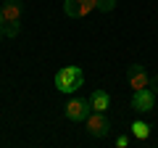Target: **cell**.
Listing matches in <instances>:
<instances>
[{
  "instance_id": "obj_8",
  "label": "cell",
  "mask_w": 158,
  "mask_h": 148,
  "mask_svg": "<svg viewBox=\"0 0 158 148\" xmlns=\"http://www.w3.org/2000/svg\"><path fill=\"white\" fill-rule=\"evenodd\" d=\"M90 106L95 108V111H106L108 106H111V98H108V93L106 90H95L90 95Z\"/></svg>"
},
{
  "instance_id": "obj_3",
  "label": "cell",
  "mask_w": 158,
  "mask_h": 148,
  "mask_svg": "<svg viewBox=\"0 0 158 148\" xmlns=\"http://www.w3.org/2000/svg\"><path fill=\"white\" fill-rule=\"evenodd\" d=\"M95 8H98V0H66L63 3V13L71 19H82Z\"/></svg>"
},
{
  "instance_id": "obj_9",
  "label": "cell",
  "mask_w": 158,
  "mask_h": 148,
  "mask_svg": "<svg viewBox=\"0 0 158 148\" xmlns=\"http://www.w3.org/2000/svg\"><path fill=\"white\" fill-rule=\"evenodd\" d=\"M132 135H135L137 140H148V135H150V127H148L145 122H135V124H132Z\"/></svg>"
},
{
  "instance_id": "obj_12",
  "label": "cell",
  "mask_w": 158,
  "mask_h": 148,
  "mask_svg": "<svg viewBox=\"0 0 158 148\" xmlns=\"http://www.w3.org/2000/svg\"><path fill=\"white\" fill-rule=\"evenodd\" d=\"M3 34H6V21H3V8H0V40H3Z\"/></svg>"
},
{
  "instance_id": "obj_11",
  "label": "cell",
  "mask_w": 158,
  "mask_h": 148,
  "mask_svg": "<svg viewBox=\"0 0 158 148\" xmlns=\"http://www.w3.org/2000/svg\"><path fill=\"white\" fill-rule=\"evenodd\" d=\"M116 146H118V148H127V146H129V137H127V135L116 137Z\"/></svg>"
},
{
  "instance_id": "obj_4",
  "label": "cell",
  "mask_w": 158,
  "mask_h": 148,
  "mask_svg": "<svg viewBox=\"0 0 158 148\" xmlns=\"http://www.w3.org/2000/svg\"><path fill=\"white\" fill-rule=\"evenodd\" d=\"M90 101H82V98H71V101L66 103V119L71 122H82L90 116Z\"/></svg>"
},
{
  "instance_id": "obj_10",
  "label": "cell",
  "mask_w": 158,
  "mask_h": 148,
  "mask_svg": "<svg viewBox=\"0 0 158 148\" xmlns=\"http://www.w3.org/2000/svg\"><path fill=\"white\" fill-rule=\"evenodd\" d=\"M116 0H98V11H113Z\"/></svg>"
},
{
  "instance_id": "obj_5",
  "label": "cell",
  "mask_w": 158,
  "mask_h": 148,
  "mask_svg": "<svg viewBox=\"0 0 158 148\" xmlns=\"http://www.w3.org/2000/svg\"><path fill=\"white\" fill-rule=\"evenodd\" d=\"M87 130H90V135H95V137L108 135V130H111V122H108L106 111H95V114L87 116Z\"/></svg>"
},
{
  "instance_id": "obj_1",
  "label": "cell",
  "mask_w": 158,
  "mask_h": 148,
  "mask_svg": "<svg viewBox=\"0 0 158 148\" xmlns=\"http://www.w3.org/2000/svg\"><path fill=\"white\" fill-rule=\"evenodd\" d=\"M82 82H85V74H82V69H79V66H66V69H61V72L56 74V87L61 93L79 90Z\"/></svg>"
},
{
  "instance_id": "obj_7",
  "label": "cell",
  "mask_w": 158,
  "mask_h": 148,
  "mask_svg": "<svg viewBox=\"0 0 158 148\" xmlns=\"http://www.w3.org/2000/svg\"><path fill=\"white\" fill-rule=\"evenodd\" d=\"M153 103H156V93L153 90H137L135 98H132V108L135 111H140V114H148V111H153Z\"/></svg>"
},
{
  "instance_id": "obj_13",
  "label": "cell",
  "mask_w": 158,
  "mask_h": 148,
  "mask_svg": "<svg viewBox=\"0 0 158 148\" xmlns=\"http://www.w3.org/2000/svg\"><path fill=\"white\" fill-rule=\"evenodd\" d=\"M150 85H153V93H158V77H153V80H150Z\"/></svg>"
},
{
  "instance_id": "obj_6",
  "label": "cell",
  "mask_w": 158,
  "mask_h": 148,
  "mask_svg": "<svg viewBox=\"0 0 158 148\" xmlns=\"http://www.w3.org/2000/svg\"><path fill=\"white\" fill-rule=\"evenodd\" d=\"M127 82H129V85L135 87V93H137V90H145V87L150 85V77H148V72L140 63H132V66L127 69Z\"/></svg>"
},
{
  "instance_id": "obj_2",
  "label": "cell",
  "mask_w": 158,
  "mask_h": 148,
  "mask_svg": "<svg viewBox=\"0 0 158 148\" xmlns=\"http://www.w3.org/2000/svg\"><path fill=\"white\" fill-rule=\"evenodd\" d=\"M3 21H6V37H16L21 24V0H6L3 3Z\"/></svg>"
}]
</instances>
